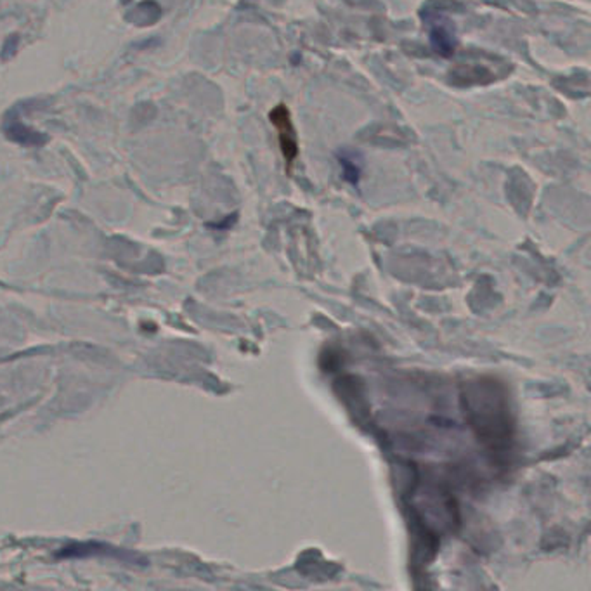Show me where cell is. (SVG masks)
<instances>
[{"label": "cell", "instance_id": "7a4b0ae2", "mask_svg": "<svg viewBox=\"0 0 591 591\" xmlns=\"http://www.w3.org/2000/svg\"><path fill=\"white\" fill-rule=\"evenodd\" d=\"M269 120L278 131L280 148L283 153L285 164H287L288 169H291L293 162L299 156V137H297V131L293 127V121H291L287 106H283V104L276 106L269 113Z\"/></svg>", "mask_w": 591, "mask_h": 591}, {"label": "cell", "instance_id": "6da1fadb", "mask_svg": "<svg viewBox=\"0 0 591 591\" xmlns=\"http://www.w3.org/2000/svg\"><path fill=\"white\" fill-rule=\"evenodd\" d=\"M463 403L479 440L492 451L508 449L513 438V422L505 387L491 378L475 380L465 385Z\"/></svg>", "mask_w": 591, "mask_h": 591}, {"label": "cell", "instance_id": "5b68a950", "mask_svg": "<svg viewBox=\"0 0 591 591\" xmlns=\"http://www.w3.org/2000/svg\"><path fill=\"white\" fill-rule=\"evenodd\" d=\"M162 17V5L156 0H142L125 15V19L134 26H152Z\"/></svg>", "mask_w": 591, "mask_h": 591}, {"label": "cell", "instance_id": "3957f363", "mask_svg": "<svg viewBox=\"0 0 591 591\" xmlns=\"http://www.w3.org/2000/svg\"><path fill=\"white\" fill-rule=\"evenodd\" d=\"M58 558H90V557H110L115 560H121V562H135L139 564L142 558L139 555L125 552V550H119L102 543H75L65 546L58 555Z\"/></svg>", "mask_w": 591, "mask_h": 591}, {"label": "cell", "instance_id": "277c9868", "mask_svg": "<svg viewBox=\"0 0 591 591\" xmlns=\"http://www.w3.org/2000/svg\"><path fill=\"white\" fill-rule=\"evenodd\" d=\"M4 134L9 141L28 148H40L49 141L47 135L25 125L15 113H9L4 120Z\"/></svg>", "mask_w": 591, "mask_h": 591}, {"label": "cell", "instance_id": "8992f818", "mask_svg": "<svg viewBox=\"0 0 591 591\" xmlns=\"http://www.w3.org/2000/svg\"><path fill=\"white\" fill-rule=\"evenodd\" d=\"M340 164H342V169H343V175L355 185L359 181V172H361V165L357 164L355 156H349V154H340Z\"/></svg>", "mask_w": 591, "mask_h": 591}]
</instances>
